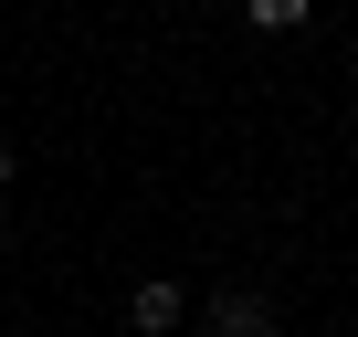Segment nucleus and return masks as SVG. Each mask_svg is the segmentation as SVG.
Returning a JSON list of instances; mask_svg holds the SVG:
<instances>
[{"mask_svg": "<svg viewBox=\"0 0 358 337\" xmlns=\"http://www.w3.org/2000/svg\"><path fill=\"white\" fill-rule=\"evenodd\" d=\"M179 316H190V295H179L169 274H148V285H137V306H127V327H137V337H169Z\"/></svg>", "mask_w": 358, "mask_h": 337, "instance_id": "1", "label": "nucleus"}, {"mask_svg": "<svg viewBox=\"0 0 358 337\" xmlns=\"http://www.w3.org/2000/svg\"><path fill=\"white\" fill-rule=\"evenodd\" d=\"M211 337H274V306L232 285V295H211Z\"/></svg>", "mask_w": 358, "mask_h": 337, "instance_id": "2", "label": "nucleus"}, {"mask_svg": "<svg viewBox=\"0 0 358 337\" xmlns=\"http://www.w3.org/2000/svg\"><path fill=\"white\" fill-rule=\"evenodd\" d=\"M306 11H316V0H243L253 32H306Z\"/></svg>", "mask_w": 358, "mask_h": 337, "instance_id": "3", "label": "nucleus"}, {"mask_svg": "<svg viewBox=\"0 0 358 337\" xmlns=\"http://www.w3.org/2000/svg\"><path fill=\"white\" fill-rule=\"evenodd\" d=\"M0 190H11V137H0Z\"/></svg>", "mask_w": 358, "mask_h": 337, "instance_id": "4", "label": "nucleus"}]
</instances>
